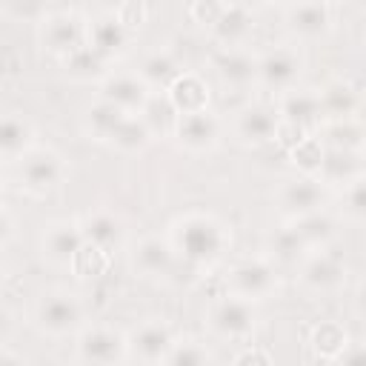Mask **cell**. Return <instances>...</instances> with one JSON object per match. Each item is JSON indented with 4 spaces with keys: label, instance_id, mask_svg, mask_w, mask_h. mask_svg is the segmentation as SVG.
<instances>
[{
    "label": "cell",
    "instance_id": "f1b7e54d",
    "mask_svg": "<svg viewBox=\"0 0 366 366\" xmlns=\"http://www.w3.org/2000/svg\"><path fill=\"white\" fill-rule=\"evenodd\" d=\"M126 117H129V114L120 112L117 106H112V103H106V100H97V103H92V106L86 109V120H83V123H86L89 137L112 143L114 132L120 129V123H123Z\"/></svg>",
    "mask_w": 366,
    "mask_h": 366
},
{
    "label": "cell",
    "instance_id": "ac0fdd59",
    "mask_svg": "<svg viewBox=\"0 0 366 366\" xmlns=\"http://www.w3.org/2000/svg\"><path fill=\"white\" fill-rule=\"evenodd\" d=\"M212 69L220 77V83H226L232 89H246V86L257 83V57L240 46L220 49L212 60Z\"/></svg>",
    "mask_w": 366,
    "mask_h": 366
},
{
    "label": "cell",
    "instance_id": "b9f144b4",
    "mask_svg": "<svg viewBox=\"0 0 366 366\" xmlns=\"http://www.w3.org/2000/svg\"><path fill=\"white\" fill-rule=\"evenodd\" d=\"M232 366H272V360H269V355L260 352V349H243V352L234 357Z\"/></svg>",
    "mask_w": 366,
    "mask_h": 366
},
{
    "label": "cell",
    "instance_id": "cb8c5ba5",
    "mask_svg": "<svg viewBox=\"0 0 366 366\" xmlns=\"http://www.w3.org/2000/svg\"><path fill=\"white\" fill-rule=\"evenodd\" d=\"M183 66L180 60L166 51V49H154L149 51L143 60H140V69H137V77L149 86V89H160V94H166L180 77H183Z\"/></svg>",
    "mask_w": 366,
    "mask_h": 366
},
{
    "label": "cell",
    "instance_id": "ffe728a7",
    "mask_svg": "<svg viewBox=\"0 0 366 366\" xmlns=\"http://www.w3.org/2000/svg\"><path fill=\"white\" fill-rule=\"evenodd\" d=\"M80 229H83L86 243L94 246V249H100V252H106V254L117 252V249L123 246V240H126L123 220H120L117 214L106 212V209L89 212V214L80 220Z\"/></svg>",
    "mask_w": 366,
    "mask_h": 366
},
{
    "label": "cell",
    "instance_id": "484cf974",
    "mask_svg": "<svg viewBox=\"0 0 366 366\" xmlns=\"http://www.w3.org/2000/svg\"><path fill=\"white\" fill-rule=\"evenodd\" d=\"M177 114H192V112H206L209 109V86L200 74L183 71V77L166 92Z\"/></svg>",
    "mask_w": 366,
    "mask_h": 366
},
{
    "label": "cell",
    "instance_id": "8992f818",
    "mask_svg": "<svg viewBox=\"0 0 366 366\" xmlns=\"http://www.w3.org/2000/svg\"><path fill=\"white\" fill-rule=\"evenodd\" d=\"M66 177V163L54 149H31L17 163V180L29 194H49Z\"/></svg>",
    "mask_w": 366,
    "mask_h": 366
},
{
    "label": "cell",
    "instance_id": "60d3db41",
    "mask_svg": "<svg viewBox=\"0 0 366 366\" xmlns=\"http://www.w3.org/2000/svg\"><path fill=\"white\" fill-rule=\"evenodd\" d=\"M340 366H366V343H349L337 357Z\"/></svg>",
    "mask_w": 366,
    "mask_h": 366
},
{
    "label": "cell",
    "instance_id": "4fadbf2b",
    "mask_svg": "<svg viewBox=\"0 0 366 366\" xmlns=\"http://www.w3.org/2000/svg\"><path fill=\"white\" fill-rule=\"evenodd\" d=\"M234 134L246 146H263L280 134V114L277 109L266 103H252L237 112L234 117Z\"/></svg>",
    "mask_w": 366,
    "mask_h": 366
},
{
    "label": "cell",
    "instance_id": "d6986e66",
    "mask_svg": "<svg viewBox=\"0 0 366 366\" xmlns=\"http://www.w3.org/2000/svg\"><path fill=\"white\" fill-rule=\"evenodd\" d=\"M283 17L289 31L300 40H317L332 29V9L326 3H292Z\"/></svg>",
    "mask_w": 366,
    "mask_h": 366
},
{
    "label": "cell",
    "instance_id": "8fae6325",
    "mask_svg": "<svg viewBox=\"0 0 366 366\" xmlns=\"http://www.w3.org/2000/svg\"><path fill=\"white\" fill-rule=\"evenodd\" d=\"M297 277H300V286L306 292H312V295H329V292H337L343 286V280H346V263L337 254L320 249V252H312L300 263Z\"/></svg>",
    "mask_w": 366,
    "mask_h": 366
},
{
    "label": "cell",
    "instance_id": "277c9868",
    "mask_svg": "<svg viewBox=\"0 0 366 366\" xmlns=\"http://www.w3.org/2000/svg\"><path fill=\"white\" fill-rule=\"evenodd\" d=\"M206 326L212 335L223 340H243L257 326V309L252 300H243L237 295H223L209 306Z\"/></svg>",
    "mask_w": 366,
    "mask_h": 366
},
{
    "label": "cell",
    "instance_id": "6da1fadb",
    "mask_svg": "<svg viewBox=\"0 0 366 366\" xmlns=\"http://www.w3.org/2000/svg\"><path fill=\"white\" fill-rule=\"evenodd\" d=\"M169 243L183 263L200 272L223 257L229 246V232L217 217L203 212H189L169 226Z\"/></svg>",
    "mask_w": 366,
    "mask_h": 366
},
{
    "label": "cell",
    "instance_id": "836d02e7",
    "mask_svg": "<svg viewBox=\"0 0 366 366\" xmlns=\"http://www.w3.org/2000/svg\"><path fill=\"white\" fill-rule=\"evenodd\" d=\"M160 366H212V352L200 343V340H174L172 352L166 355V360Z\"/></svg>",
    "mask_w": 366,
    "mask_h": 366
},
{
    "label": "cell",
    "instance_id": "52a82bcc",
    "mask_svg": "<svg viewBox=\"0 0 366 366\" xmlns=\"http://www.w3.org/2000/svg\"><path fill=\"white\" fill-rule=\"evenodd\" d=\"M303 74V57L292 46H274L257 57V83L269 92L289 94Z\"/></svg>",
    "mask_w": 366,
    "mask_h": 366
},
{
    "label": "cell",
    "instance_id": "3957f363",
    "mask_svg": "<svg viewBox=\"0 0 366 366\" xmlns=\"http://www.w3.org/2000/svg\"><path fill=\"white\" fill-rule=\"evenodd\" d=\"M34 323L43 335H51V337L71 335L83 326V306L71 292H63V289L43 292L34 303Z\"/></svg>",
    "mask_w": 366,
    "mask_h": 366
},
{
    "label": "cell",
    "instance_id": "4dcf8cb0",
    "mask_svg": "<svg viewBox=\"0 0 366 366\" xmlns=\"http://www.w3.org/2000/svg\"><path fill=\"white\" fill-rule=\"evenodd\" d=\"M349 346V337H346V329L335 320H326L320 326H315L312 332V349L320 360H337L343 355V349Z\"/></svg>",
    "mask_w": 366,
    "mask_h": 366
},
{
    "label": "cell",
    "instance_id": "4316f807",
    "mask_svg": "<svg viewBox=\"0 0 366 366\" xmlns=\"http://www.w3.org/2000/svg\"><path fill=\"white\" fill-rule=\"evenodd\" d=\"M266 252H269V257L266 260H272V263H280V266H300L312 252H309V246L303 243V237L297 234V229L289 223V226H283V229H277L272 237H269V243H266Z\"/></svg>",
    "mask_w": 366,
    "mask_h": 366
},
{
    "label": "cell",
    "instance_id": "7a4b0ae2",
    "mask_svg": "<svg viewBox=\"0 0 366 366\" xmlns=\"http://www.w3.org/2000/svg\"><path fill=\"white\" fill-rule=\"evenodd\" d=\"M74 357L80 366H123L129 357V337L114 326H83L74 343Z\"/></svg>",
    "mask_w": 366,
    "mask_h": 366
},
{
    "label": "cell",
    "instance_id": "ba28073f",
    "mask_svg": "<svg viewBox=\"0 0 366 366\" xmlns=\"http://www.w3.org/2000/svg\"><path fill=\"white\" fill-rule=\"evenodd\" d=\"M277 289V269L266 257H246L229 269V295L243 300H263Z\"/></svg>",
    "mask_w": 366,
    "mask_h": 366
},
{
    "label": "cell",
    "instance_id": "d4e9b609",
    "mask_svg": "<svg viewBox=\"0 0 366 366\" xmlns=\"http://www.w3.org/2000/svg\"><path fill=\"white\" fill-rule=\"evenodd\" d=\"M249 29H252V11L243 3H226L217 23L209 31L217 43H223V49H234L246 40Z\"/></svg>",
    "mask_w": 366,
    "mask_h": 366
},
{
    "label": "cell",
    "instance_id": "d590c367",
    "mask_svg": "<svg viewBox=\"0 0 366 366\" xmlns=\"http://www.w3.org/2000/svg\"><path fill=\"white\" fill-rule=\"evenodd\" d=\"M323 143L320 140H315V137H303V140H297L295 143V149H292V157H295V163L306 172V174H317V169H320V160H323Z\"/></svg>",
    "mask_w": 366,
    "mask_h": 366
},
{
    "label": "cell",
    "instance_id": "603a6c76",
    "mask_svg": "<svg viewBox=\"0 0 366 366\" xmlns=\"http://www.w3.org/2000/svg\"><path fill=\"white\" fill-rule=\"evenodd\" d=\"M31 149H34V126L17 112H6V117L0 123V154H3V160L17 166Z\"/></svg>",
    "mask_w": 366,
    "mask_h": 366
},
{
    "label": "cell",
    "instance_id": "2e32d148",
    "mask_svg": "<svg viewBox=\"0 0 366 366\" xmlns=\"http://www.w3.org/2000/svg\"><path fill=\"white\" fill-rule=\"evenodd\" d=\"M174 137L189 152H209L220 140V120L209 109L206 112L180 114L177 117V126H174Z\"/></svg>",
    "mask_w": 366,
    "mask_h": 366
},
{
    "label": "cell",
    "instance_id": "f546056e",
    "mask_svg": "<svg viewBox=\"0 0 366 366\" xmlns=\"http://www.w3.org/2000/svg\"><path fill=\"white\" fill-rule=\"evenodd\" d=\"M317 94H320V106H323L326 123L346 120L355 112V106H357V92L349 83H343V80H335V83L323 86Z\"/></svg>",
    "mask_w": 366,
    "mask_h": 366
},
{
    "label": "cell",
    "instance_id": "7c38bea8",
    "mask_svg": "<svg viewBox=\"0 0 366 366\" xmlns=\"http://www.w3.org/2000/svg\"><path fill=\"white\" fill-rule=\"evenodd\" d=\"M86 249V237L80 223L74 220H54L43 229L40 237V252L49 263L54 266H74L77 254Z\"/></svg>",
    "mask_w": 366,
    "mask_h": 366
},
{
    "label": "cell",
    "instance_id": "d6a6232c",
    "mask_svg": "<svg viewBox=\"0 0 366 366\" xmlns=\"http://www.w3.org/2000/svg\"><path fill=\"white\" fill-rule=\"evenodd\" d=\"M152 129L146 126V120L140 117V114H129L123 123H120V129L114 132V137H112V146L114 149H120V152H129V154H134V152H143L149 143H152Z\"/></svg>",
    "mask_w": 366,
    "mask_h": 366
},
{
    "label": "cell",
    "instance_id": "9a60e30c",
    "mask_svg": "<svg viewBox=\"0 0 366 366\" xmlns=\"http://www.w3.org/2000/svg\"><path fill=\"white\" fill-rule=\"evenodd\" d=\"M172 346H174V335L163 320H146L129 335V352L149 366H160L172 352Z\"/></svg>",
    "mask_w": 366,
    "mask_h": 366
},
{
    "label": "cell",
    "instance_id": "7402d4cb",
    "mask_svg": "<svg viewBox=\"0 0 366 366\" xmlns=\"http://www.w3.org/2000/svg\"><path fill=\"white\" fill-rule=\"evenodd\" d=\"M129 34H132V29H126L114 11L100 14L89 23V46L106 60H112L114 54H120L129 46Z\"/></svg>",
    "mask_w": 366,
    "mask_h": 366
},
{
    "label": "cell",
    "instance_id": "f35d334b",
    "mask_svg": "<svg viewBox=\"0 0 366 366\" xmlns=\"http://www.w3.org/2000/svg\"><path fill=\"white\" fill-rule=\"evenodd\" d=\"M223 6H226V3H203V0H200V3H192V6H189V14H192L194 23H203L206 29H212V26L217 23Z\"/></svg>",
    "mask_w": 366,
    "mask_h": 366
},
{
    "label": "cell",
    "instance_id": "ab89813d",
    "mask_svg": "<svg viewBox=\"0 0 366 366\" xmlns=\"http://www.w3.org/2000/svg\"><path fill=\"white\" fill-rule=\"evenodd\" d=\"M114 14L123 20L126 29H134V26H140L146 20V6L143 3H123V6L114 9Z\"/></svg>",
    "mask_w": 366,
    "mask_h": 366
},
{
    "label": "cell",
    "instance_id": "e0dca14e",
    "mask_svg": "<svg viewBox=\"0 0 366 366\" xmlns=\"http://www.w3.org/2000/svg\"><path fill=\"white\" fill-rule=\"evenodd\" d=\"M132 260H134V269L143 277H160V280H169L174 266H177V254H174L169 237H157V234L143 237L137 243Z\"/></svg>",
    "mask_w": 366,
    "mask_h": 366
},
{
    "label": "cell",
    "instance_id": "7bdbcfd3",
    "mask_svg": "<svg viewBox=\"0 0 366 366\" xmlns=\"http://www.w3.org/2000/svg\"><path fill=\"white\" fill-rule=\"evenodd\" d=\"M355 312L366 320V280L357 286V292H355Z\"/></svg>",
    "mask_w": 366,
    "mask_h": 366
},
{
    "label": "cell",
    "instance_id": "83f0119b",
    "mask_svg": "<svg viewBox=\"0 0 366 366\" xmlns=\"http://www.w3.org/2000/svg\"><path fill=\"white\" fill-rule=\"evenodd\" d=\"M323 149H335V152H363L366 149V129L360 123H355L352 117L346 120H332L323 123L320 137Z\"/></svg>",
    "mask_w": 366,
    "mask_h": 366
},
{
    "label": "cell",
    "instance_id": "e575fe53",
    "mask_svg": "<svg viewBox=\"0 0 366 366\" xmlns=\"http://www.w3.org/2000/svg\"><path fill=\"white\" fill-rule=\"evenodd\" d=\"M106 57H100L89 43L80 49V51H74L71 57H66V69H69V74L71 77H77V80H92V77H106Z\"/></svg>",
    "mask_w": 366,
    "mask_h": 366
},
{
    "label": "cell",
    "instance_id": "44dd1931",
    "mask_svg": "<svg viewBox=\"0 0 366 366\" xmlns=\"http://www.w3.org/2000/svg\"><path fill=\"white\" fill-rule=\"evenodd\" d=\"M363 174H366L363 152H335V149H326L315 177L323 186H343L346 189L349 183H355Z\"/></svg>",
    "mask_w": 366,
    "mask_h": 366
},
{
    "label": "cell",
    "instance_id": "5bb4252c",
    "mask_svg": "<svg viewBox=\"0 0 366 366\" xmlns=\"http://www.w3.org/2000/svg\"><path fill=\"white\" fill-rule=\"evenodd\" d=\"M149 97H152L149 86L137 74L114 71V74H106L103 83H100V100L117 106L126 114H140L146 109Z\"/></svg>",
    "mask_w": 366,
    "mask_h": 366
},
{
    "label": "cell",
    "instance_id": "5b68a950",
    "mask_svg": "<svg viewBox=\"0 0 366 366\" xmlns=\"http://www.w3.org/2000/svg\"><path fill=\"white\" fill-rule=\"evenodd\" d=\"M40 43L57 57H71L89 43V23L77 11H54L40 20Z\"/></svg>",
    "mask_w": 366,
    "mask_h": 366
},
{
    "label": "cell",
    "instance_id": "8d00e7d4",
    "mask_svg": "<svg viewBox=\"0 0 366 366\" xmlns=\"http://www.w3.org/2000/svg\"><path fill=\"white\" fill-rule=\"evenodd\" d=\"M343 209L355 220H366V174L343 189Z\"/></svg>",
    "mask_w": 366,
    "mask_h": 366
},
{
    "label": "cell",
    "instance_id": "74e56055",
    "mask_svg": "<svg viewBox=\"0 0 366 366\" xmlns=\"http://www.w3.org/2000/svg\"><path fill=\"white\" fill-rule=\"evenodd\" d=\"M106 263H109V254L86 243V249L77 254V260H74V266H71V269H74L77 274H83V277H94V274H103Z\"/></svg>",
    "mask_w": 366,
    "mask_h": 366
},
{
    "label": "cell",
    "instance_id": "30bf717a",
    "mask_svg": "<svg viewBox=\"0 0 366 366\" xmlns=\"http://www.w3.org/2000/svg\"><path fill=\"white\" fill-rule=\"evenodd\" d=\"M323 203H326V186L312 174L292 177L277 189V206L289 220H300L306 214L323 212Z\"/></svg>",
    "mask_w": 366,
    "mask_h": 366
},
{
    "label": "cell",
    "instance_id": "f6af8a7d",
    "mask_svg": "<svg viewBox=\"0 0 366 366\" xmlns=\"http://www.w3.org/2000/svg\"><path fill=\"white\" fill-rule=\"evenodd\" d=\"M315 366H340V363H337V360H317Z\"/></svg>",
    "mask_w": 366,
    "mask_h": 366
},
{
    "label": "cell",
    "instance_id": "9c48e42d",
    "mask_svg": "<svg viewBox=\"0 0 366 366\" xmlns=\"http://www.w3.org/2000/svg\"><path fill=\"white\" fill-rule=\"evenodd\" d=\"M277 114H280V129H292L300 137H306L315 129H323V123H326L320 94L309 92V89H292L289 94H283Z\"/></svg>",
    "mask_w": 366,
    "mask_h": 366
},
{
    "label": "cell",
    "instance_id": "ee69618b",
    "mask_svg": "<svg viewBox=\"0 0 366 366\" xmlns=\"http://www.w3.org/2000/svg\"><path fill=\"white\" fill-rule=\"evenodd\" d=\"M3 366H26V360H23L17 352L6 349V352H3Z\"/></svg>",
    "mask_w": 366,
    "mask_h": 366
},
{
    "label": "cell",
    "instance_id": "1f68e13d",
    "mask_svg": "<svg viewBox=\"0 0 366 366\" xmlns=\"http://www.w3.org/2000/svg\"><path fill=\"white\" fill-rule=\"evenodd\" d=\"M292 226L297 229V234L303 237L309 252L326 249V243L335 237V223H332V217L326 212H315V214H306L300 220H292Z\"/></svg>",
    "mask_w": 366,
    "mask_h": 366
}]
</instances>
